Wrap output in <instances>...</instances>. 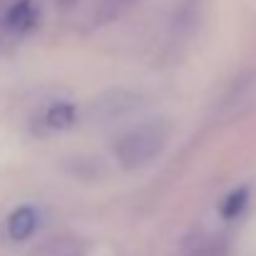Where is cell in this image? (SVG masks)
Wrapping results in <instances>:
<instances>
[{
    "label": "cell",
    "instance_id": "6da1fadb",
    "mask_svg": "<svg viewBox=\"0 0 256 256\" xmlns=\"http://www.w3.org/2000/svg\"><path fill=\"white\" fill-rule=\"evenodd\" d=\"M172 124L164 120H147L142 124L130 127L114 142V160L124 170L150 167L170 144Z\"/></svg>",
    "mask_w": 256,
    "mask_h": 256
},
{
    "label": "cell",
    "instance_id": "7a4b0ae2",
    "mask_svg": "<svg viewBox=\"0 0 256 256\" xmlns=\"http://www.w3.org/2000/svg\"><path fill=\"white\" fill-rule=\"evenodd\" d=\"M176 256H232V249L229 242L214 232H194L179 242Z\"/></svg>",
    "mask_w": 256,
    "mask_h": 256
},
{
    "label": "cell",
    "instance_id": "3957f363",
    "mask_svg": "<svg viewBox=\"0 0 256 256\" xmlns=\"http://www.w3.org/2000/svg\"><path fill=\"white\" fill-rule=\"evenodd\" d=\"M2 22L8 30L12 32H28L30 28H35L38 22V5L32 0H15L5 15H2Z\"/></svg>",
    "mask_w": 256,
    "mask_h": 256
},
{
    "label": "cell",
    "instance_id": "277c9868",
    "mask_svg": "<svg viewBox=\"0 0 256 256\" xmlns=\"http://www.w3.org/2000/svg\"><path fill=\"white\" fill-rule=\"evenodd\" d=\"M38 224H40V216L35 206H18L8 216V236L12 242H25L35 234Z\"/></svg>",
    "mask_w": 256,
    "mask_h": 256
},
{
    "label": "cell",
    "instance_id": "5b68a950",
    "mask_svg": "<svg viewBox=\"0 0 256 256\" xmlns=\"http://www.w3.org/2000/svg\"><path fill=\"white\" fill-rule=\"evenodd\" d=\"M32 256H87V254L82 249V244H78L75 239L58 236V239H50L42 246H38Z\"/></svg>",
    "mask_w": 256,
    "mask_h": 256
},
{
    "label": "cell",
    "instance_id": "8992f818",
    "mask_svg": "<svg viewBox=\"0 0 256 256\" xmlns=\"http://www.w3.org/2000/svg\"><path fill=\"white\" fill-rule=\"evenodd\" d=\"M246 202H249V189H246V186H239V189L229 192V194L222 199L219 212H222L224 219H236V216L246 209Z\"/></svg>",
    "mask_w": 256,
    "mask_h": 256
},
{
    "label": "cell",
    "instance_id": "52a82bcc",
    "mask_svg": "<svg viewBox=\"0 0 256 256\" xmlns=\"http://www.w3.org/2000/svg\"><path fill=\"white\" fill-rule=\"evenodd\" d=\"M45 120H48V127L62 130V127H68V124L75 120V110H72V104H62V102H58V104H52V107L48 110Z\"/></svg>",
    "mask_w": 256,
    "mask_h": 256
},
{
    "label": "cell",
    "instance_id": "ba28073f",
    "mask_svg": "<svg viewBox=\"0 0 256 256\" xmlns=\"http://www.w3.org/2000/svg\"><path fill=\"white\" fill-rule=\"evenodd\" d=\"M120 2H124V0H120Z\"/></svg>",
    "mask_w": 256,
    "mask_h": 256
}]
</instances>
